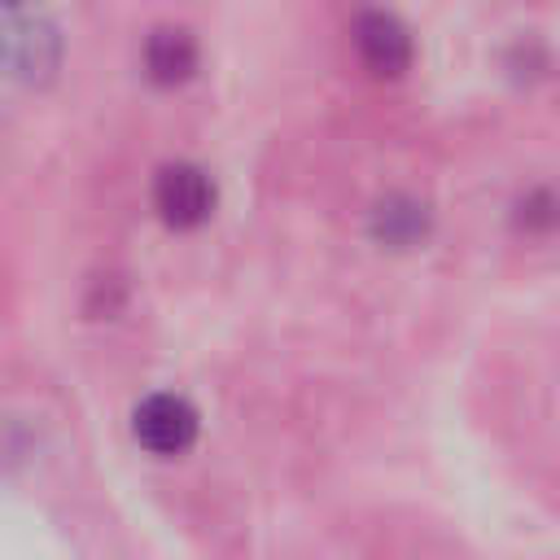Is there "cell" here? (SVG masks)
<instances>
[{"label":"cell","mask_w":560,"mask_h":560,"mask_svg":"<svg viewBox=\"0 0 560 560\" xmlns=\"http://www.w3.org/2000/svg\"><path fill=\"white\" fill-rule=\"evenodd\" d=\"M197 66V39L184 26H158L144 39V70L153 83H184Z\"/></svg>","instance_id":"cell-4"},{"label":"cell","mask_w":560,"mask_h":560,"mask_svg":"<svg viewBox=\"0 0 560 560\" xmlns=\"http://www.w3.org/2000/svg\"><path fill=\"white\" fill-rule=\"evenodd\" d=\"M13 35H9V48H13V61L18 70L31 79L39 70H52L57 61V35L44 18H31V13H13Z\"/></svg>","instance_id":"cell-5"},{"label":"cell","mask_w":560,"mask_h":560,"mask_svg":"<svg viewBox=\"0 0 560 560\" xmlns=\"http://www.w3.org/2000/svg\"><path fill=\"white\" fill-rule=\"evenodd\" d=\"M376 232L389 245H411L416 236H424V206L416 201H389L376 210Z\"/></svg>","instance_id":"cell-6"},{"label":"cell","mask_w":560,"mask_h":560,"mask_svg":"<svg viewBox=\"0 0 560 560\" xmlns=\"http://www.w3.org/2000/svg\"><path fill=\"white\" fill-rule=\"evenodd\" d=\"M131 433L153 455H179L197 442V411L179 394H149L131 416Z\"/></svg>","instance_id":"cell-2"},{"label":"cell","mask_w":560,"mask_h":560,"mask_svg":"<svg viewBox=\"0 0 560 560\" xmlns=\"http://www.w3.org/2000/svg\"><path fill=\"white\" fill-rule=\"evenodd\" d=\"M153 206L171 228H197L214 210V179L197 162H166L153 175Z\"/></svg>","instance_id":"cell-1"},{"label":"cell","mask_w":560,"mask_h":560,"mask_svg":"<svg viewBox=\"0 0 560 560\" xmlns=\"http://www.w3.org/2000/svg\"><path fill=\"white\" fill-rule=\"evenodd\" d=\"M354 48H359L363 66L372 74H385V79H394V74H402L411 66V35L385 9L359 13V22H354Z\"/></svg>","instance_id":"cell-3"}]
</instances>
